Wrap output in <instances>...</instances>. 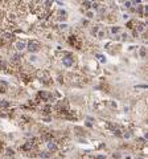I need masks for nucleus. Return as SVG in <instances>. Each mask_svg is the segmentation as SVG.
<instances>
[{"mask_svg":"<svg viewBox=\"0 0 148 159\" xmlns=\"http://www.w3.org/2000/svg\"><path fill=\"white\" fill-rule=\"evenodd\" d=\"M97 32H98V27H94L93 28V33H97Z\"/></svg>","mask_w":148,"mask_h":159,"instance_id":"obj_17","label":"nucleus"},{"mask_svg":"<svg viewBox=\"0 0 148 159\" xmlns=\"http://www.w3.org/2000/svg\"><path fill=\"white\" fill-rule=\"evenodd\" d=\"M48 147H49V150H53V151L57 150V146H56L54 142H49V143H48Z\"/></svg>","mask_w":148,"mask_h":159,"instance_id":"obj_5","label":"nucleus"},{"mask_svg":"<svg viewBox=\"0 0 148 159\" xmlns=\"http://www.w3.org/2000/svg\"><path fill=\"white\" fill-rule=\"evenodd\" d=\"M137 31H139V32H143V31H144V24H143V23H137Z\"/></svg>","mask_w":148,"mask_h":159,"instance_id":"obj_7","label":"nucleus"},{"mask_svg":"<svg viewBox=\"0 0 148 159\" xmlns=\"http://www.w3.org/2000/svg\"><path fill=\"white\" fill-rule=\"evenodd\" d=\"M73 62H74V61H73V58H71V57H69V56H66V57H64V58H62V64H64L65 66H71V65H73Z\"/></svg>","mask_w":148,"mask_h":159,"instance_id":"obj_2","label":"nucleus"},{"mask_svg":"<svg viewBox=\"0 0 148 159\" xmlns=\"http://www.w3.org/2000/svg\"><path fill=\"white\" fill-rule=\"evenodd\" d=\"M40 156H41V158H48V156H49V152L44 151V152H41V154H40Z\"/></svg>","mask_w":148,"mask_h":159,"instance_id":"obj_9","label":"nucleus"},{"mask_svg":"<svg viewBox=\"0 0 148 159\" xmlns=\"http://www.w3.org/2000/svg\"><path fill=\"white\" fill-rule=\"evenodd\" d=\"M97 57H98V58H99V61H102V62H104V61H106V58H104L102 54H98Z\"/></svg>","mask_w":148,"mask_h":159,"instance_id":"obj_10","label":"nucleus"},{"mask_svg":"<svg viewBox=\"0 0 148 159\" xmlns=\"http://www.w3.org/2000/svg\"><path fill=\"white\" fill-rule=\"evenodd\" d=\"M8 106H9V102H7V101H2V102H0V109L8 107Z\"/></svg>","mask_w":148,"mask_h":159,"instance_id":"obj_6","label":"nucleus"},{"mask_svg":"<svg viewBox=\"0 0 148 159\" xmlns=\"http://www.w3.org/2000/svg\"><path fill=\"white\" fill-rule=\"evenodd\" d=\"M90 6H91V3H90V2H85V3H83V7H85V8H89Z\"/></svg>","mask_w":148,"mask_h":159,"instance_id":"obj_11","label":"nucleus"},{"mask_svg":"<svg viewBox=\"0 0 148 159\" xmlns=\"http://www.w3.org/2000/svg\"><path fill=\"white\" fill-rule=\"evenodd\" d=\"M86 15H87V17H90V19H91V17L94 16V15H93V12H87Z\"/></svg>","mask_w":148,"mask_h":159,"instance_id":"obj_15","label":"nucleus"},{"mask_svg":"<svg viewBox=\"0 0 148 159\" xmlns=\"http://www.w3.org/2000/svg\"><path fill=\"white\" fill-rule=\"evenodd\" d=\"M28 49H29L31 53L39 52V50H40V43L36 41V40H31V41L28 43Z\"/></svg>","mask_w":148,"mask_h":159,"instance_id":"obj_1","label":"nucleus"},{"mask_svg":"<svg viewBox=\"0 0 148 159\" xmlns=\"http://www.w3.org/2000/svg\"><path fill=\"white\" fill-rule=\"evenodd\" d=\"M39 96H40V98H42V100H45V101L52 100V94H50V93H46V92H41Z\"/></svg>","mask_w":148,"mask_h":159,"instance_id":"obj_3","label":"nucleus"},{"mask_svg":"<svg viewBox=\"0 0 148 159\" xmlns=\"http://www.w3.org/2000/svg\"><path fill=\"white\" fill-rule=\"evenodd\" d=\"M97 159H104V156H102V155H99V156H97Z\"/></svg>","mask_w":148,"mask_h":159,"instance_id":"obj_18","label":"nucleus"},{"mask_svg":"<svg viewBox=\"0 0 148 159\" xmlns=\"http://www.w3.org/2000/svg\"><path fill=\"white\" fill-rule=\"evenodd\" d=\"M7 154H8V155H13V150L8 148V150H7Z\"/></svg>","mask_w":148,"mask_h":159,"instance_id":"obj_13","label":"nucleus"},{"mask_svg":"<svg viewBox=\"0 0 148 159\" xmlns=\"http://www.w3.org/2000/svg\"><path fill=\"white\" fill-rule=\"evenodd\" d=\"M145 54H147L145 48H140V56H141V57H145Z\"/></svg>","mask_w":148,"mask_h":159,"instance_id":"obj_8","label":"nucleus"},{"mask_svg":"<svg viewBox=\"0 0 148 159\" xmlns=\"http://www.w3.org/2000/svg\"><path fill=\"white\" fill-rule=\"evenodd\" d=\"M114 133H115V134H116L118 137H119V135H122V133H120V130H114Z\"/></svg>","mask_w":148,"mask_h":159,"instance_id":"obj_14","label":"nucleus"},{"mask_svg":"<svg viewBox=\"0 0 148 159\" xmlns=\"http://www.w3.org/2000/svg\"><path fill=\"white\" fill-rule=\"evenodd\" d=\"M24 48H25V43L24 41H17L16 43V49L17 50H23Z\"/></svg>","mask_w":148,"mask_h":159,"instance_id":"obj_4","label":"nucleus"},{"mask_svg":"<svg viewBox=\"0 0 148 159\" xmlns=\"http://www.w3.org/2000/svg\"><path fill=\"white\" fill-rule=\"evenodd\" d=\"M124 6H126V7H127V8H128V7H130V6H131V2H126V3H124Z\"/></svg>","mask_w":148,"mask_h":159,"instance_id":"obj_16","label":"nucleus"},{"mask_svg":"<svg viewBox=\"0 0 148 159\" xmlns=\"http://www.w3.org/2000/svg\"><path fill=\"white\" fill-rule=\"evenodd\" d=\"M111 31H112V33H116V32L119 31V28H118V27H114V28H112Z\"/></svg>","mask_w":148,"mask_h":159,"instance_id":"obj_12","label":"nucleus"}]
</instances>
